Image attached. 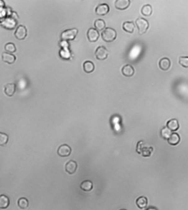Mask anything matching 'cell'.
I'll return each instance as SVG.
<instances>
[{
  "label": "cell",
  "instance_id": "11",
  "mask_svg": "<svg viewBox=\"0 0 188 210\" xmlns=\"http://www.w3.org/2000/svg\"><path fill=\"white\" fill-rule=\"evenodd\" d=\"M16 85L15 83H8L5 85L4 92L7 96L12 97L15 94Z\"/></svg>",
  "mask_w": 188,
  "mask_h": 210
},
{
  "label": "cell",
  "instance_id": "4",
  "mask_svg": "<svg viewBox=\"0 0 188 210\" xmlns=\"http://www.w3.org/2000/svg\"><path fill=\"white\" fill-rule=\"evenodd\" d=\"M96 59L103 61L106 59L108 56V51L104 46H99L95 52Z\"/></svg>",
  "mask_w": 188,
  "mask_h": 210
},
{
  "label": "cell",
  "instance_id": "21",
  "mask_svg": "<svg viewBox=\"0 0 188 210\" xmlns=\"http://www.w3.org/2000/svg\"><path fill=\"white\" fill-rule=\"evenodd\" d=\"M80 187L84 191H89L93 189V183L88 180L83 181L81 184Z\"/></svg>",
  "mask_w": 188,
  "mask_h": 210
},
{
  "label": "cell",
  "instance_id": "32",
  "mask_svg": "<svg viewBox=\"0 0 188 210\" xmlns=\"http://www.w3.org/2000/svg\"><path fill=\"white\" fill-rule=\"evenodd\" d=\"M147 210H156V208H148Z\"/></svg>",
  "mask_w": 188,
  "mask_h": 210
},
{
  "label": "cell",
  "instance_id": "3",
  "mask_svg": "<svg viewBox=\"0 0 188 210\" xmlns=\"http://www.w3.org/2000/svg\"><path fill=\"white\" fill-rule=\"evenodd\" d=\"M136 25L139 30V34L143 35L147 32L149 28V23L143 18H139L136 19Z\"/></svg>",
  "mask_w": 188,
  "mask_h": 210
},
{
  "label": "cell",
  "instance_id": "10",
  "mask_svg": "<svg viewBox=\"0 0 188 210\" xmlns=\"http://www.w3.org/2000/svg\"><path fill=\"white\" fill-rule=\"evenodd\" d=\"M2 59L3 62L7 63L8 64H12L15 63L16 57L14 54L8 52H3L2 54Z\"/></svg>",
  "mask_w": 188,
  "mask_h": 210
},
{
  "label": "cell",
  "instance_id": "8",
  "mask_svg": "<svg viewBox=\"0 0 188 210\" xmlns=\"http://www.w3.org/2000/svg\"><path fill=\"white\" fill-rule=\"evenodd\" d=\"M109 6L106 3H102L98 5L96 8V13L98 15H105L109 12Z\"/></svg>",
  "mask_w": 188,
  "mask_h": 210
},
{
  "label": "cell",
  "instance_id": "19",
  "mask_svg": "<svg viewBox=\"0 0 188 210\" xmlns=\"http://www.w3.org/2000/svg\"><path fill=\"white\" fill-rule=\"evenodd\" d=\"M83 70L84 72L87 73H91L94 71L95 66L93 62L89 61H87L84 62L83 65Z\"/></svg>",
  "mask_w": 188,
  "mask_h": 210
},
{
  "label": "cell",
  "instance_id": "6",
  "mask_svg": "<svg viewBox=\"0 0 188 210\" xmlns=\"http://www.w3.org/2000/svg\"><path fill=\"white\" fill-rule=\"evenodd\" d=\"M71 148L67 144H63L60 146L57 150V154L62 157H68L71 153Z\"/></svg>",
  "mask_w": 188,
  "mask_h": 210
},
{
  "label": "cell",
  "instance_id": "14",
  "mask_svg": "<svg viewBox=\"0 0 188 210\" xmlns=\"http://www.w3.org/2000/svg\"><path fill=\"white\" fill-rule=\"evenodd\" d=\"M171 64L170 60L166 57L162 58L159 62V68L164 71L168 70L169 68L171 67Z\"/></svg>",
  "mask_w": 188,
  "mask_h": 210
},
{
  "label": "cell",
  "instance_id": "23",
  "mask_svg": "<svg viewBox=\"0 0 188 210\" xmlns=\"http://www.w3.org/2000/svg\"><path fill=\"white\" fill-rule=\"evenodd\" d=\"M141 13L142 15L146 17L150 16L152 13V8L151 7V5L148 4L144 6L141 9Z\"/></svg>",
  "mask_w": 188,
  "mask_h": 210
},
{
  "label": "cell",
  "instance_id": "13",
  "mask_svg": "<svg viewBox=\"0 0 188 210\" xmlns=\"http://www.w3.org/2000/svg\"><path fill=\"white\" fill-rule=\"evenodd\" d=\"M122 73L124 76L127 77H132L134 74L135 70L133 67L130 64H126L121 69Z\"/></svg>",
  "mask_w": 188,
  "mask_h": 210
},
{
  "label": "cell",
  "instance_id": "25",
  "mask_svg": "<svg viewBox=\"0 0 188 210\" xmlns=\"http://www.w3.org/2000/svg\"><path fill=\"white\" fill-rule=\"evenodd\" d=\"M172 134V131L167 127H164L161 131V135L163 138L168 140Z\"/></svg>",
  "mask_w": 188,
  "mask_h": 210
},
{
  "label": "cell",
  "instance_id": "28",
  "mask_svg": "<svg viewBox=\"0 0 188 210\" xmlns=\"http://www.w3.org/2000/svg\"><path fill=\"white\" fill-rule=\"evenodd\" d=\"M153 150H154V148L152 147H150V148L144 147L141 151V153L144 157H149L151 155V153Z\"/></svg>",
  "mask_w": 188,
  "mask_h": 210
},
{
  "label": "cell",
  "instance_id": "5",
  "mask_svg": "<svg viewBox=\"0 0 188 210\" xmlns=\"http://www.w3.org/2000/svg\"><path fill=\"white\" fill-rule=\"evenodd\" d=\"M27 35V30L23 25H19L15 32V36L17 39L23 40Z\"/></svg>",
  "mask_w": 188,
  "mask_h": 210
},
{
  "label": "cell",
  "instance_id": "22",
  "mask_svg": "<svg viewBox=\"0 0 188 210\" xmlns=\"http://www.w3.org/2000/svg\"><path fill=\"white\" fill-rule=\"evenodd\" d=\"M94 27L97 31H101L105 29V23L104 20L99 19L95 21L94 22Z\"/></svg>",
  "mask_w": 188,
  "mask_h": 210
},
{
  "label": "cell",
  "instance_id": "31",
  "mask_svg": "<svg viewBox=\"0 0 188 210\" xmlns=\"http://www.w3.org/2000/svg\"><path fill=\"white\" fill-rule=\"evenodd\" d=\"M5 6V3L3 1H0V8H2Z\"/></svg>",
  "mask_w": 188,
  "mask_h": 210
},
{
  "label": "cell",
  "instance_id": "17",
  "mask_svg": "<svg viewBox=\"0 0 188 210\" xmlns=\"http://www.w3.org/2000/svg\"><path fill=\"white\" fill-rule=\"evenodd\" d=\"M136 204L137 207L140 208L141 209L145 208L147 206V204H148L147 199L145 196H140L137 199Z\"/></svg>",
  "mask_w": 188,
  "mask_h": 210
},
{
  "label": "cell",
  "instance_id": "33",
  "mask_svg": "<svg viewBox=\"0 0 188 210\" xmlns=\"http://www.w3.org/2000/svg\"><path fill=\"white\" fill-rule=\"evenodd\" d=\"M125 210V209H121V210Z\"/></svg>",
  "mask_w": 188,
  "mask_h": 210
},
{
  "label": "cell",
  "instance_id": "15",
  "mask_svg": "<svg viewBox=\"0 0 188 210\" xmlns=\"http://www.w3.org/2000/svg\"><path fill=\"white\" fill-rule=\"evenodd\" d=\"M167 127L171 131H177L179 127L178 121L176 119H172L167 123Z\"/></svg>",
  "mask_w": 188,
  "mask_h": 210
},
{
  "label": "cell",
  "instance_id": "1",
  "mask_svg": "<svg viewBox=\"0 0 188 210\" xmlns=\"http://www.w3.org/2000/svg\"><path fill=\"white\" fill-rule=\"evenodd\" d=\"M101 37L106 42H113L116 39V32L111 28H106L101 32Z\"/></svg>",
  "mask_w": 188,
  "mask_h": 210
},
{
  "label": "cell",
  "instance_id": "30",
  "mask_svg": "<svg viewBox=\"0 0 188 210\" xmlns=\"http://www.w3.org/2000/svg\"><path fill=\"white\" fill-rule=\"evenodd\" d=\"M144 141L141 140V141H139L137 143V146H136V152L139 154H141V151L142 150V148H144Z\"/></svg>",
  "mask_w": 188,
  "mask_h": 210
},
{
  "label": "cell",
  "instance_id": "27",
  "mask_svg": "<svg viewBox=\"0 0 188 210\" xmlns=\"http://www.w3.org/2000/svg\"><path fill=\"white\" fill-rule=\"evenodd\" d=\"M8 141V136L7 134L0 132V146H5Z\"/></svg>",
  "mask_w": 188,
  "mask_h": 210
},
{
  "label": "cell",
  "instance_id": "26",
  "mask_svg": "<svg viewBox=\"0 0 188 210\" xmlns=\"http://www.w3.org/2000/svg\"><path fill=\"white\" fill-rule=\"evenodd\" d=\"M5 49L8 53H14L16 51V47L12 42H8L5 45Z\"/></svg>",
  "mask_w": 188,
  "mask_h": 210
},
{
  "label": "cell",
  "instance_id": "16",
  "mask_svg": "<svg viewBox=\"0 0 188 210\" xmlns=\"http://www.w3.org/2000/svg\"><path fill=\"white\" fill-rule=\"evenodd\" d=\"M181 138L178 134L176 133H172L170 137L168 139V143L171 145L175 146L180 142Z\"/></svg>",
  "mask_w": 188,
  "mask_h": 210
},
{
  "label": "cell",
  "instance_id": "29",
  "mask_svg": "<svg viewBox=\"0 0 188 210\" xmlns=\"http://www.w3.org/2000/svg\"><path fill=\"white\" fill-rule=\"evenodd\" d=\"M179 63L185 68L188 67V57H181L179 59Z\"/></svg>",
  "mask_w": 188,
  "mask_h": 210
},
{
  "label": "cell",
  "instance_id": "24",
  "mask_svg": "<svg viewBox=\"0 0 188 210\" xmlns=\"http://www.w3.org/2000/svg\"><path fill=\"white\" fill-rule=\"evenodd\" d=\"M18 205L21 209H26L29 206V202L26 198H20L18 201Z\"/></svg>",
  "mask_w": 188,
  "mask_h": 210
},
{
  "label": "cell",
  "instance_id": "7",
  "mask_svg": "<svg viewBox=\"0 0 188 210\" xmlns=\"http://www.w3.org/2000/svg\"><path fill=\"white\" fill-rule=\"evenodd\" d=\"M87 35L90 42H96L99 37V32L94 28H90L87 32Z\"/></svg>",
  "mask_w": 188,
  "mask_h": 210
},
{
  "label": "cell",
  "instance_id": "20",
  "mask_svg": "<svg viewBox=\"0 0 188 210\" xmlns=\"http://www.w3.org/2000/svg\"><path fill=\"white\" fill-rule=\"evenodd\" d=\"M123 28L126 32L132 33L134 32L135 26L133 22H125L123 23Z\"/></svg>",
  "mask_w": 188,
  "mask_h": 210
},
{
  "label": "cell",
  "instance_id": "18",
  "mask_svg": "<svg viewBox=\"0 0 188 210\" xmlns=\"http://www.w3.org/2000/svg\"><path fill=\"white\" fill-rule=\"evenodd\" d=\"M9 198L5 195H0V209H6L10 205Z\"/></svg>",
  "mask_w": 188,
  "mask_h": 210
},
{
  "label": "cell",
  "instance_id": "2",
  "mask_svg": "<svg viewBox=\"0 0 188 210\" xmlns=\"http://www.w3.org/2000/svg\"><path fill=\"white\" fill-rule=\"evenodd\" d=\"M78 30L76 28H72L66 30L64 31L61 34V38L63 41L73 40L76 37Z\"/></svg>",
  "mask_w": 188,
  "mask_h": 210
},
{
  "label": "cell",
  "instance_id": "9",
  "mask_svg": "<svg viewBox=\"0 0 188 210\" xmlns=\"http://www.w3.org/2000/svg\"><path fill=\"white\" fill-rule=\"evenodd\" d=\"M77 163L76 161L70 160L65 166V170L69 174H73L77 170Z\"/></svg>",
  "mask_w": 188,
  "mask_h": 210
},
{
  "label": "cell",
  "instance_id": "12",
  "mask_svg": "<svg viewBox=\"0 0 188 210\" xmlns=\"http://www.w3.org/2000/svg\"><path fill=\"white\" fill-rule=\"evenodd\" d=\"M130 4L129 0H116L115 2V7L120 10H126Z\"/></svg>",
  "mask_w": 188,
  "mask_h": 210
}]
</instances>
